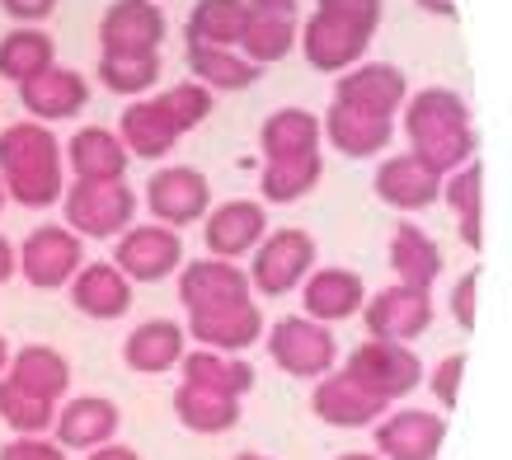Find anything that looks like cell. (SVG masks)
I'll list each match as a JSON object with an SVG mask.
<instances>
[{"label":"cell","instance_id":"484cf974","mask_svg":"<svg viewBox=\"0 0 512 460\" xmlns=\"http://www.w3.org/2000/svg\"><path fill=\"white\" fill-rule=\"evenodd\" d=\"M188 353V334L179 320H146L137 324L123 343V362L141 376H165L184 362Z\"/></svg>","mask_w":512,"mask_h":460},{"label":"cell","instance_id":"db71d44e","mask_svg":"<svg viewBox=\"0 0 512 460\" xmlns=\"http://www.w3.org/2000/svg\"><path fill=\"white\" fill-rule=\"evenodd\" d=\"M0 212H5V184H0Z\"/></svg>","mask_w":512,"mask_h":460},{"label":"cell","instance_id":"f6af8a7d","mask_svg":"<svg viewBox=\"0 0 512 460\" xmlns=\"http://www.w3.org/2000/svg\"><path fill=\"white\" fill-rule=\"evenodd\" d=\"M0 10L10 19H19V24H43V19H52V10H57V0H0Z\"/></svg>","mask_w":512,"mask_h":460},{"label":"cell","instance_id":"816d5d0a","mask_svg":"<svg viewBox=\"0 0 512 460\" xmlns=\"http://www.w3.org/2000/svg\"><path fill=\"white\" fill-rule=\"evenodd\" d=\"M10 367V343H5V334H0V371Z\"/></svg>","mask_w":512,"mask_h":460},{"label":"cell","instance_id":"6da1fadb","mask_svg":"<svg viewBox=\"0 0 512 460\" xmlns=\"http://www.w3.org/2000/svg\"><path fill=\"white\" fill-rule=\"evenodd\" d=\"M404 137H409V155H419L433 174H451L475 160L480 151V132L470 118V104L456 90L428 85V90L404 99Z\"/></svg>","mask_w":512,"mask_h":460},{"label":"cell","instance_id":"603a6c76","mask_svg":"<svg viewBox=\"0 0 512 460\" xmlns=\"http://www.w3.org/2000/svg\"><path fill=\"white\" fill-rule=\"evenodd\" d=\"M372 188H376V198L386 202V207H395V212H423L442 193V174H433L419 155H390L376 169Z\"/></svg>","mask_w":512,"mask_h":460},{"label":"cell","instance_id":"3957f363","mask_svg":"<svg viewBox=\"0 0 512 460\" xmlns=\"http://www.w3.org/2000/svg\"><path fill=\"white\" fill-rule=\"evenodd\" d=\"M315 235L301 226H282V230H268L264 240L254 245L249 254V287L259 296H287L296 292L315 268Z\"/></svg>","mask_w":512,"mask_h":460},{"label":"cell","instance_id":"e0dca14e","mask_svg":"<svg viewBox=\"0 0 512 460\" xmlns=\"http://www.w3.org/2000/svg\"><path fill=\"white\" fill-rule=\"evenodd\" d=\"M404 99H409V80L390 62H357L353 71H343L334 80V104L367 108V113H381V118H395Z\"/></svg>","mask_w":512,"mask_h":460},{"label":"cell","instance_id":"277c9868","mask_svg":"<svg viewBox=\"0 0 512 460\" xmlns=\"http://www.w3.org/2000/svg\"><path fill=\"white\" fill-rule=\"evenodd\" d=\"M62 207H66V226L76 230L80 240H118L132 216H137L141 198L127 188V179L118 184H71L62 193Z\"/></svg>","mask_w":512,"mask_h":460},{"label":"cell","instance_id":"2e32d148","mask_svg":"<svg viewBox=\"0 0 512 460\" xmlns=\"http://www.w3.org/2000/svg\"><path fill=\"white\" fill-rule=\"evenodd\" d=\"M315 418H325L329 428H372L376 418L390 414V404L376 390L348 376V371H325L311 390Z\"/></svg>","mask_w":512,"mask_h":460},{"label":"cell","instance_id":"f546056e","mask_svg":"<svg viewBox=\"0 0 512 460\" xmlns=\"http://www.w3.org/2000/svg\"><path fill=\"white\" fill-rule=\"evenodd\" d=\"M296 10H264V5H249L245 33H240V52L254 66H273L282 57L296 52Z\"/></svg>","mask_w":512,"mask_h":460},{"label":"cell","instance_id":"cb8c5ba5","mask_svg":"<svg viewBox=\"0 0 512 460\" xmlns=\"http://www.w3.org/2000/svg\"><path fill=\"white\" fill-rule=\"evenodd\" d=\"M71 306L90 320H118L132 310V282L123 277V268L113 259L85 263L76 277H71Z\"/></svg>","mask_w":512,"mask_h":460},{"label":"cell","instance_id":"ee69618b","mask_svg":"<svg viewBox=\"0 0 512 460\" xmlns=\"http://www.w3.org/2000/svg\"><path fill=\"white\" fill-rule=\"evenodd\" d=\"M451 315L456 324L475 334V324H480V268H466V273L456 277V287H451Z\"/></svg>","mask_w":512,"mask_h":460},{"label":"cell","instance_id":"7bdbcfd3","mask_svg":"<svg viewBox=\"0 0 512 460\" xmlns=\"http://www.w3.org/2000/svg\"><path fill=\"white\" fill-rule=\"evenodd\" d=\"M320 15H334L343 24H357V29L376 33L381 29V15H386V0H315Z\"/></svg>","mask_w":512,"mask_h":460},{"label":"cell","instance_id":"d6986e66","mask_svg":"<svg viewBox=\"0 0 512 460\" xmlns=\"http://www.w3.org/2000/svg\"><path fill=\"white\" fill-rule=\"evenodd\" d=\"M123 428V414L118 404L104 395H80L57 404V418H52V442L66 446V451H94L118 437Z\"/></svg>","mask_w":512,"mask_h":460},{"label":"cell","instance_id":"9c48e42d","mask_svg":"<svg viewBox=\"0 0 512 460\" xmlns=\"http://www.w3.org/2000/svg\"><path fill=\"white\" fill-rule=\"evenodd\" d=\"M146 207L160 226H193L212 212V179L193 165H165L146 184Z\"/></svg>","mask_w":512,"mask_h":460},{"label":"cell","instance_id":"b9f144b4","mask_svg":"<svg viewBox=\"0 0 512 460\" xmlns=\"http://www.w3.org/2000/svg\"><path fill=\"white\" fill-rule=\"evenodd\" d=\"M461 381H466V353H447L433 371H423V385L433 390V399L442 409H456L461 399Z\"/></svg>","mask_w":512,"mask_h":460},{"label":"cell","instance_id":"bcb514c9","mask_svg":"<svg viewBox=\"0 0 512 460\" xmlns=\"http://www.w3.org/2000/svg\"><path fill=\"white\" fill-rule=\"evenodd\" d=\"M85 460H141V451L123 442H104V446H94V451H85Z\"/></svg>","mask_w":512,"mask_h":460},{"label":"cell","instance_id":"44dd1931","mask_svg":"<svg viewBox=\"0 0 512 460\" xmlns=\"http://www.w3.org/2000/svg\"><path fill=\"white\" fill-rule=\"evenodd\" d=\"M19 104H24L33 123H62V118H76L80 108L90 104V85H85L80 71L52 62L43 76L19 85Z\"/></svg>","mask_w":512,"mask_h":460},{"label":"cell","instance_id":"8fae6325","mask_svg":"<svg viewBox=\"0 0 512 460\" xmlns=\"http://www.w3.org/2000/svg\"><path fill=\"white\" fill-rule=\"evenodd\" d=\"M118 268H123L127 282H165L184 268V240L174 226H127L118 235Z\"/></svg>","mask_w":512,"mask_h":460},{"label":"cell","instance_id":"7a4b0ae2","mask_svg":"<svg viewBox=\"0 0 512 460\" xmlns=\"http://www.w3.org/2000/svg\"><path fill=\"white\" fill-rule=\"evenodd\" d=\"M0 184L19 207H52L66 193V155L47 123H10L0 132Z\"/></svg>","mask_w":512,"mask_h":460},{"label":"cell","instance_id":"f5cc1de1","mask_svg":"<svg viewBox=\"0 0 512 460\" xmlns=\"http://www.w3.org/2000/svg\"><path fill=\"white\" fill-rule=\"evenodd\" d=\"M235 460H268V456H259V451H240Z\"/></svg>","mask_w":512,"mask_h":460},{"label":"cell","instance_id":"8992f818","mask_svg":"<svg viewBox=\"0 0 512 460\" xmlns=\"http://www.w3.org/2000/svg\"><path fill=\"white\" fill-rule=\"evenodd\" d=\"M348 376L376 390V395L395 404V399L414 395L423 385V362L419 353L409 348V343H390V338H367V343H357L353 353H348Z\"/></svg>","mask_w":512,"mask_h":460},{"label":"cell","instance_id":"ab89813d","mask_svg":"<svg viewBox=\"0 0 512 460\" xmlns=\"http://www.w3.org/2000/svg\"><path fill=\"white\" fill-rule=\"evenodd\" d=\"M99 80L104 90L137 99L160 80V52L156 57H99Z\"/></svg>","mask_w":512,"mask_h":460},{"label":"cell","instance_id":"8d00e7d4","mask_svg":"<svg viewBox=\"0 0 512 460\" xmlns=\"http://www.w3.org/2000/svg\"><path fill=\"white\" fill-rule=\"evenodd\" d=\"M325 174V155L311 151V155H292V160H264V174H259V193L264 202L273 207H292L320 184Z\"/></svg>","mask_w":512,"mask_h":460},{"label":"cell","instance_id":"11a10c76","mask_svg":"<svg viewBox=\"0 0 512 460\" xmlns=\"http://www.w3.org/2000/svg\"><path fill=\"white\" fill-rule=\"evenodd\" d=\"M62 460H66V456H62Z\"/></svg>","mask_w":512,"mask_h":460},{"label":"cell","instance_id":"d4e9b609","mask_svg":"<svg viewBox=\"0 0 512 460\" xmlns=\"http://www.w3.org/2000/svg\"><path fill=\"white\" fill-rule=\"evenodd\" d=\"M306 287V315L320 324H343L353 320L362 301H367V282L353 268H311V277L301 282Z\"/></svg>","mask_w":512,"mask_h":460},{"label":"cell","instance_id":"30bf717a","mask_svg":"<svg viewBox=\"0 0 512 460\" xmlns=\"http://www.w3.org/2000/svg\"><path fill=\"white\" fill-rule=\"evenodd\" d=\"M362 324H367V338H390V343H409L419 338L428 324H433L437 306H433V292H419V287H381L376 296L362 301Z\"/></svg>","mask_w":512,"mask_h":460},{"label":"cell","instance_id":"4316f807","mask_svg":"<svg viewBox=\"0 0 512 460\" xmlns=\"http://www.w3.org/2000/svg\"><path fill=\"white\" fill-rule=\"evenodd\" d=\"M0 376L38 399H52V404H62L66 390H71V362L57 348H47V343H29V348L10 353V367Z\"/></svg>","mask_w":512,"mask_h":460},{"label":"cell","instance_id":"5bb4252c","mask_svg":"<svg viewBox=\"0 0 512 460\" xmlns=\"http://www.w3.org/2000/svg\"><path fill=\"white\" fill-rule=\"evenodd\" d=\"M184 334L198 343V348H212V353H245L264 338V310L254 306V296L245 301H231V306H212V310H193L184 324Z\"/></svg>","mask_w":512,"mask_h":460},{"label":"cell","instance_id":"1f68e13d","mask_svg":"<svg viewBox=\"0 0 512 460\" xmlns=\"http://www.w3.org/2000/svg\"><path fill=\"white\" fill-rule=\"evenodd\" d=\"M179 376L188 385H202V390H217V395L245 399L254 390V367H249L240 353H212V348H193L179 362Z\"/></svg>","mask_w":512,"mask_h":460},{"label":"cell","instance_id":"7402d4cb","mask_svg":"<svg viewBox=\"0 0 512 460\" xmlns=\"http://www.w3.org/2000/svg\"><path fill=\"white\" fill-rule=\"evenodd\" d=\"M62 155L80 184H118V179H127V165H132L123 137L109 127H80L62 146Z\"/></svg>","mask_w":512,"mask_h":460},{"label":"cell","instance_id":"f907efd6","mask_svg":"<svg viewBox=\"0 0 512 460\" xmlns=\"http://www.w3.org/2000/svg\"><path fill=\"white\" fill-rule=\"evenodd\" d=\"M339 460H381V456H372V451H343Z\"/></svg>","mask_w":512,"mask_h":460},{"label":"cell","instance_id":"52a82bcc","mask_svg":"<svg viewBox=\"0 0 512 460\" xmlns=\"http://www.w3.org/2000/svg\"><path fill=\"white\" fill-rule=\"evenodd\" d=\"M85 268V249L71 226H38L29 230V240L19 245V273L38 292H62L71 287V277Z\"/></svg>","mask_w":512,"mask_h":460},{"label":"cell","instance_id":"83f0119b","mask_svg":"<svg viewBox=\"0 0 512 460\" xmlns=\"http://www.w3.org/2000/svg\"><path fill=\"white\" fill-rule=\"evenodd\" d=\"M118 137H123L127 155L132 160H160V155H170L174 146H179V127L170 123V113L156 104V99H132L127 104V113L118 118Z\"/></svg>","mask_w":512,"mask_h":460},{"label":"cell","instance_id":"ba28073f","mask_svg":"<svg viewBox=\"0 0 512 460\" xmlns=\"http://www.w3.org/2000/svg\"><path fill=\"white\" fill-rule=\"evenodd\" d=\"M165 29L170 19L156 0H113L99 19V43L104 57H156Z\"/></svg>","mask_w":512,"mask_h":460},{"label":"cell","instance_id":"7c38bea8","mask_svg":"<svg viewBox=\"0 0 512 460\" xmlns=\"http://www.w3.org/2000/svg\"><path fill=\"white\" fill-rule=\"evenodd\" d=\"M376 456L381 460H437L447 442V418L433 409H395L376 418Z\"/></svg>","mask_w":512,"mask_h":460},{"label":"cell","instance_id":"9a60e30c","mask_svg":"<svg viewBox=\"0 0 512 460\" xmlns=\"http://www.w3.org/2000/svg\"><path fill=\"white\" fill-rule=\"evenodd\" d=\"M268 235V207L254 198H231L202 216V240L212 259H245Z\"/></svg>","mask_w":512,"mask_h":460},{"label":"cell","instance_id":"7dc6e473","mask_svg":"<svg viewBox=\"0 0 512 460\" xmlns=\"http://www.w3.org/2000/svg\"><path fill=\"white\" fill-rule=\"evenodd\" d=\"M15 273H19V249L10 245L5 235H0V287H5V282H10Z\"/></svg>","mask_w":512,"mask_h":460},{"label":"cell","instance_id":"f35d334b","mask_svg":"<svg viewBox=\"0 0 512 460\" xmlns=\"http://www.w3.org/2000/svg\"><path fill=\"white\" fill-rule=\"evenodd\" d=\"M0 418L15 437H47L52 432V418H57V404L52 399H38L29 390H19L0 376Z\"/></svg>","mask_w":512,"mask_h":460},{"label":"cell","instance_id":"4dcf8cb0","mask_svg":"<svg viewBox=\"0 0 512 460\" xmlns=\"http://www.w3.org/2000/svg\"><path fill=\"white\" fill-rule=\"evenodd\" d=\"M320 113L311 108H278L268 113L259 127V151L264 160H292V155H311L320 151Z\"/></svg>","mask_w":512,"mask_h":460},{"label":"cell","instance_id":"c3c4849f","mask_svg":"<svg viewBox=\"0 0 512 460\" xmlns=\"http://www.w3.org/2000/svg\"><path fill=\"white\" fill-rule=\"evenodd\" d=\"M419 10H428V15H437V19H451L456 15V0H414Z\"/></svg>","mask_w":512,"mask_h":460},{"label":"cell","instance_id":"ac0fdd59","mask_svg":"<svg viewBox=\"0 0 512 460\" xmlns=\"http://www.w3.org/2000/svg\"><path fill=\"white\" fill-rule=\"evenodd\" d=\"M254 296L249 287V273L235 268L231 259H193L179 268V306L193 315V310H212V306H231V301H245Z\"/></svg>","mask_w":512,"mask_h":460},{"label":"cell","instance_id":"5b68a950","mask_svg":"<svg viewBox=\"0 0 512 460\" xmlns=\"http://www.w3.org/2000/svg\"><path fill=\"white\" fill-rule=\"evenodd\" d=\"M268 357L296 381H320L325 371L339 367V343L329 334V324L311 315H282L268 329Z\"/></svg>","mask_w":512,"mask_h":460},{"label":"cell","instance_id":"60d3db41","mask_svg":"<svg viewBox=\"0 0 512 460\" xmlns=\"http://www.w3.org/2000/svg\"><path fill=\"white\" fill-rule=\"evenodd\" d=\"M156 104L170 113V123L179 127V132H193V127H202L207 118H212V90L198 85V80H179V85H170L165 94H156Z\"/></svg>","mask_w":512,"mask_h":460},{"label":"cell","instance_id":"e575fe53","mask_svg":"<svg viewBox=\"0 0 512 460\" xmlns=\"http://www.w3.org/2000/svg\"><path fill=\"white\" fill-rule=\"evenodd\" d=\"M188 71L198 85L207 90H249L254 80H259V66L249 62L240 47H202V43H188Z\"/></svg>","mask_w":512,"mask_h":460},{"label":"cell","instance_id":"d590c367","mask_svg":"<svg viewBox=\"0 0 512 460\" xmlns=\"http://www.w3.org/2000/svg\"><path fill=\"white\" fill-rule=\"evenodd\" d=\"M57 62V43L47 29H33V24H19L0 38V76L24 85V80L43 76L47 66Z\"/></svg>","mask_w":512,"mask_h":460},{"label":"cell","instance_id":"74e56055","mask_svg":"<svg viewBox=\"0 0 512 460\" xmlns=\"http://www.w3.org/2000/svg\"><path fill=\"white\" fill-rule=\"evenodd\" d=\"M249 5L245 0H198L188 15V43L202 47H240Z\"/></svg>","mask_w":512,"mask_h":460},{"label":"cell","instance_id":"d6a6232c","mask_svg":"<svg viewBox=\"0 0 512 460\" xmlns=\"http://www.w3.org/2000/svg\"><path fill=\"white\" fill-rule=\"evenodd\" d=\"M437 198L451 207L461 240H466L470 249H480L484 245V169H480V160L442 174V193H437Z\"/></svg>","mask_w":512,"mask_h":460},{"label":"cell","instance_id":"681fc988","mask_svg":"<svg viewBox=\"0 0 512 460\" xmlns=\"http://www.w3.org/2000/svg\"><path fill=\"white\" fill-rule=\"evenodd\" d=\"M245 5H264V10H296V0H245Z\"/></svg>","mask_w":512,"mask_h":460},{"label":"cell","instance_id":"836d02e7","mask_svg":"<svg viewBox=\"0 0 512 460\" xmlns=\"http://www.w3.org/2000/svg\"><path fill=\"white\" fill-rule=\"evenodd\" d=\"M174 418H179L188 432L217 437V432H231L235 423H240V399L179 381V390H174Z\"/></svg>","mask_w":512,"mask_h":460},{"label":"cell","instance_id":"ffe728a7","mask_svg":"<svg viewBox=\"0 0 512 460\" xmlns=\"http://www.w3.org/2000/svg\"><path fill=\"white\" fill-rule=\"evenodd\" d=\"M320 137L348 160H372L395 137V118H381V113H367L353 104H329V113L320 118Z\"/></svg>","mask_w":512,"mask_h":460},{"label":"cell","instance_id":"4fadbf2b","mask_svg":"<svg viewBox=\"0 0 512 460\" xmlns=\"http://www.w3.org/2000/svg\"><path fill=\"white\" fill-rule=\"evenodd\" d=\"M376 33L357 29V24H343L334 15H320L315 10L306 19V29L296 33V47L306 52V62L315 71H325V76H343V71H353L362 57H367V47H372Z\"/></svg>","mask_w":512,"mask_h":460},{"label":"cell","instance_id":"f1b7e54d","mask_svg":"<svg viewBox=\"0 0 512 460\" xmlns=\"http://www.w3.org/2000/svg\"><path fill=\"white\" fill-rule=\"evenodd\" d=\"M390 268L404 287H419V292H433V282L442 277V249L428 230H419L414 221H400L395 235H390Z\"/></svg>","mask_w":512,"mask_h":460}]
</instances>
